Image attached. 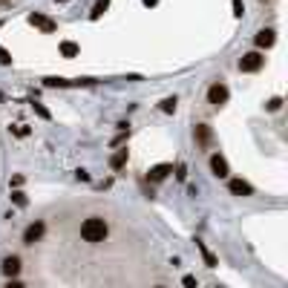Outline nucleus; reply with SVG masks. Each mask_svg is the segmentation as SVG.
Instances as JSON below:
<instances>
[{"label":"nucleus","instance_id":"25","mask_svg":"<svg viewBox=\"0 0 288 288\" xmlns=\"http://www.w3.org/2000/svg\"><path fill=\"white\" fill-rule=\"evenodd\" d=\"M12 130H15V136H20V138L29 136V130H26V127H20V124H17V127H12Z\"/></svg>","mask_w":288,"mask_h":288},{"label":"nucleus","instance_id":"28","mask_svg":"<svg viewBox=\"0 0 288 288\" xmlns=\"http://www.w3.org/2000/svg\"><path fill=\"white\" fill-rule=\"evenodd\" d=\"M58 3H69V0H58Z\"/></svg>","mask_w":288,"mask_h":288},{"label":"nucleus","instance_id":"24","mask_svg":"<svg viewBox=\"0 0 288 288\" xmlns=\"http://www.w3.org/2000/svg\"><path fill=\"white\" fill-rule=\"evenodd\" d=\"M182 283H185V288H196V277H190V274H187Z\"/></svg>","mask_w":288,"mask_h":288},{"label":"nucleus","instance_id":"6","mask_svg":"<svg viewBox=\"0 0 288 288\" xmlns=\"http://www.w3.org/2000/svg\"><path fill=\"white\" fill-rule=\"evenodd\" d=\"M210 170H213V176L216 179H228V162H225V156H219V153H213L210 156Z\"/></svg>","mask_w":288,"mask_h":288},{"label":"nucleus","instance_id":"8","mask_svg":"<svg viewBox=\"0 0 288 288\" xmlns=\"http://www.w3.org/2000/svg\"><path fill=\"white\" fill-rule=\"evenodd\" d=\"M0 268H3V274H6L9 280H15L17 274H20V268H23V265H20V256H6Z\"/></svg>","mask_w":288,"mask_h":288},{"label":"nucleus","instance_id":"12","mask_svg":"<svg viewBox=\"0 0 288 288\" xmlns=\"http://www.w3.org/2000/svg\"><path fill=\"white\" fill-rule=\"evenodd\" d=\"M124 165H127V150H116V153H113V159H110V167L121 170Z\"/></svg>","mask_w":288,"mask_h":288},{"label":"nucleus","instance_id":"2","mask_svg":"<svg viewBox=\"0 0 288 288\" xmlns=\"http://www.w3.org/2000/svg\"><path fill=\"white\" fill-rule=\"evenodd\" d=\"M262 64H265V58H262L259 52H248V55L239 58V69H242V72H259Z\"/></svg>","mask_w":288,"mask_h":288},{"label":"nucleus","instance_id":"7","mask_svg":"<svg viewBox=\"0 0 288 288\" xmlns=\"http://www.w3.org/2000/svg\"><path fill=\"white\" fill-rule=\"evenodd\" d=\"M170 173H173V165H170V162H165V165H156V167H150L147 179H150V182H165Z\"/></svg>","mask_w":288,"mask_h":288},{"label":"nucleus","instance_id":"22","mask_svg":"<svg viewBox=\"0 0 288 288\" xmlns=\"http://www.w3.org/2000/svg\"><path fill=\"white\" fill-rule=\"evenodd\" d=\"M234 15H237V17L245 15V6H242V0H234Z\"/></svg>","mask_w":288,"mask_h":288},{"label":"nucleus","instance_id":"17","mask_svg":"<svg viewBox=\"0 0 288 288\" xmlns=\"http://www.w3.org/2000/svg\"><path fill=\"white\" fill-rule=\"evenodd\" d=\"M12 202H15L17 207H26V193H23V190H12Z\"/></svg>","mask_w":288,"mask_h":288},{"label":"nucleus","instance_id":"1","mask_svg":"<svg viewBox=\"0 0 288 288\" xmlns=\"http://www.w3.org/2000/svg\"><path fill=\"white\" fill-rule=\"evenodd\" d=\"M81 237H84V242H89V245H98V242H104V239L110 237V225H107V219H101V216H89V219H84V225H81Z\"/></svg>","mask_w":288,"mask_h":288},{"label":"nucleus","instance_id":"4","mask_svg":"<svg viewBox=\"0 0 288 288\" xmlns=\"http://www.w3.org/2000/svg\"><path fill=\"white\" fill-rule=\"evenodd\" d=\"M43 234H46V225L38 219V222H32V225L23 231V242H26V245H35V242H41V239H43Z\"/></svg>","mask_w":288,"mask_h":288},{"label":"nucleus","instance_id":"11","mask_svg":"<svg viewBox=\"0 0 288 288\" xmlns=\"http://www.w3.org/2000/svg\"><path fill=\"white\" fill-rule=\"evenodd\" d=\"M231 193H234V196H251V193H254V187L248 185V182H242V179H231Z\"/></svg>","mask_w":288,"mask_h":288},{"label":"nucleus","instance_id":"15","mask_svg":"<svg viewBox=\"0 0 288 288\" xmlns=\"http://www.w3.org/2000/svg\"><path fill=\"white\" fill-rule=\"evenodd\" d=\"M107 6H110V0H98V3L92 6V12H89V17H92V20H98V17H101L104 12H107Z\"/></svg>","mask_w":288,"mask_h":288},{"label":"nucleus","instance_id":"27","mask_svg":"<svg viewBox=\"0 0 288 288\" xmlns=\"http://www.w3.org/2000/svg\"><path fill=\"white\" fill-rule=\"evenodd\" d=\"M141 3H144V6H156V3H159V0H141Z\"/></svg>","mask_w":288,"mask_h":288},{"label":"nucleus","instance_id":"13","mask_svg":"<svg viewBox=\"0 0 288 288\" xmlns=\"http://www.w3.org/2000/svg\"><path fill=\"white\" fill-rule=\"evenodd\" d=\"M196 248L202 251V256H205V265H207V268H216V265H219V262H216V256H213L210 251H207V248H205V242H199V239H196Z\"/></svg>","mask_w":288,"mask_h":288},{"label":"nucleus","instance_id":"21","mask_svg":"<svg viewBox=\"0 0 288 288\" xmlns=\"http://www.w3.org/2000/svg\"><path fill=\"white\" fill-rule=\"evenodd\" d=\"M0 64H3V67H9V64H12V55L3 49V46H0Z\"/></svg>","mask_w":288,"mask_h":288},{"label":"nucleus","instance_id":"20","mask_svg":"<svg viewBox=\"0 0 288 288\" xmlns=\"http://www.w3.org/2000/svg\"><path fill=\"white\" fill-rule=\"evenodd\" d=\"M32 107H35V113H38L41 119H46V121L52 119V113H49V110H46V107H43V104H32Z\"/></svg>","mask_w":288,"mask_h":288},{"label":"nucleus","instance_id":"29","mask_svg":"<svg viewBox=\"0 0 288 288\" xmlns=\"http://www.w3.org/2000/svg\"><path fill=\"white\" fill-rule=\"evenodd\" d=\"M156 288H165V286H156Z\"/></svg>","mask_w":288,"mask_h":288},{"label":"nucleus","instance_id":"18","mask_svg":"<svg viewBox=\"0 0 288 288\" xmlns=\"http://www.w3.org/2000/svg\"><path fill=\"white\" fill-rule=\"evenodd\" d=\"M280 107H283V98H280V95H277V98H271V101L265 104V110H268V113H277Z\"/></svg>","mask_w":288,"mask_h":288},{"label":"nucleus","instance_id":"14","mask_svg":"<svg viewBox=\"0 0 288 288\" xmlns=\"http://www.w3.org/2000/svg\"><path fill=\"white\" fill-rule=\"evenodd\" d=\"M78 43H72V41H64V43H61V55H64V58H75V55H78Z\"/></svg>","mask_w":288,"mask_h":288},{"label":"nucleus","instance_id":"3","mask_svg":"<svg viewBox=\"0 0 288 288\" xmlns=\"http://www.w3.org/2000/svg\"><path fill=\"white\" fill-rule=\"evenodd\" d=\"M228 98H231V92H228V86H225V84H219V81H216V84H210V89H207V101L213 104V107H222Z\"/></svg>","mask_w":288,"mask_h":288},{"label":"nucleus","instance_id":"5","mask_svg":"<svg viewBox=\"0 0 288 288\" xmlns=\"http://www.w3.org/2000/svg\"><path fill=\"white\" fill-rule=\"evenodd\" d=\"M29 23H32L35 29H41V32H55V20L52 17H46V15H41V12H32L29 15Z\"/></svg>","mask_w":288,"mask_h":288},{"label":"nucleus","instance_id":"9","mask_svg":"<svg viewBox=\"0 0 288 288\" xmlns=\"http://www.w3.org/2000/svg\"><path fill=\"white\" fill-rule=\"evenodd\" d=\"M274 29H262V32H256V38H254V43L259 46V49H271L274 46Z\"/></svg>","mask_w":288,"mask_h":288},{"label":"nucleus","instance_id":"23","mask_svg":"<svg viewBox=\"0 0 288 288\" xmlns=\"http://www.w3.org/2000/svg\"><path fill=\"white\" fill-rule=\"evenodd\" d=\"M75 179H78V182H89V173H86V170H75Z\"/></svg>","mask_w":288,"mask_h":288},{"label":"nucleus","instance_id":"19","mask_svg":"<svg viewBox=\"0 0 288 288\" xmlns=\"http://www.w3.org/2000/svg\"><path fill=\"white\" fill-rule=\"evenodd\" d=\"M162 113H176V98H165L162 101Z\"/></svg>","mask_w":288,"mask_h":288},{"label":"nucleus","instance_id":"16","mask_svg":"<svg viewBox=\"0 0 288 288\" xmlns=\"http://www.w3.org/2000/svg\"><path fill=\"white\" fill-rule=\"evenodd\" d=\"M46 86H72L75 81H67V78H43Z\"/></svg>","mask_w":288,"mask_h":288},{"label":"nucleus","instance_id":"26","mask_svg":"<svg viewBox=\"0 0 288 288\" xmlns=\"http://www.w3.org/2000/svg\"><path fill=\"white\" fill-rule=\"evenodd\" d=\"M6 288H26V286H23V283H17V280H9V283H6Z\"/></svg>","mask_w":288,"mask_h":288},{"label":"nucleus","instance_id":"10","mask_svg":"<svg viewBox=\"0 0 288 288\" xmlns=\"http://www.w3.org/2000/svg\"><path fill=\"white\" fill-rule=\"evenodd\" d=\"M193 136H196V141H199L202 147H207V144L213 141V130H210L207 124H196V130H193Z\"/></svg>","mask_w":288,"mask_h":288}]
</instances>
